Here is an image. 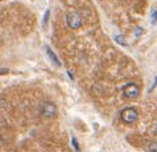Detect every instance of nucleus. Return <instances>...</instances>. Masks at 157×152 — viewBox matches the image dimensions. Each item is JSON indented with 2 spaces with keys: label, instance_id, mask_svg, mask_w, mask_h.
I'll use <instances>...</instances> for the list:
<instances>
[{
  "label": "nucleus",
  "instance_id": "9d476101",
  "mask_svg": "<svg viewBox=\"0 0 157 152\" xmlns=\"http://www.w3.org/2000/svg\"><path fill=\"white\" fill-rule=\"evenodd\" d=\"M3 144V142H2V138H0V146H2Z\"/></svg>",
  "mask_w": 157,
  "mask_h": 152
},
{
  "label": "nucleus",
  "instance_id": "f03ea898",
  "mask_svg": "<svg viewBox=\"0 0 157 152\" xmlns=\"http://www.w3.org/2000/svg\"><path fill=\"white\" fill-rule=\"evenodd\" d=\"M40 114H41L42 118H45V119L53 118V116H56V114H57V108H56V105H53L52 102L42 103L41 110H40Z\"/></svg>",
  "mask_w": 157,
  "mask_h": 152
},
{
  "label": "nucleus",
  "instance_id": "0eeeda50",
  "mask_svg": "<svg viewBox=\"0 0 157 152\" xmlns=\"http://www.w3.org/2000/svg\"><path fill=\"white\" fill-rule=\"evenodd\" d=\"M156 21H157V11L153 10V11H152V23L155 24Z\"/></svg>",
  "mask_w": 157,
  "mask_h": 152
},
{
  "label": "nucleus",
  "instance_id": "1a4fd4ad",
  "mask_svg": "<svg viewBox=\"0 0 157 152\" xmlns=\"http://www.w3.org/2000/svg\"><path fill=\"white\" fill-rule=\"evenodd\" d=\"M7 73H8V69H0V76L7 74Z\"/></svg>",
  "mask_w": 157,
  "mask_h": 152
},
{
  "label": "nucleus",
  "instance_id": "423d86ee",
  "mask_svg": "<svg viewBox=\"0 0 157 152\" xmlns=\"http://www.w3.org/2000/svg\"><path fill=\"white\" fill-rule=\"evenodd\" d=\"M148 152H157V142H152L148 146Z\"/></svg>",
  "mask_w": 157,
  "mask_h": 152
},
{
  "label": "nucleus",
  "instance_id": "7ed1b4c3",
  "mask_svg": "<svg viewBox=\"0 0 157 152\" xmlns=\"http://www.w3.org/2000/svg\"><path fill=\"white\" fill-rule=\"evenodd\" d=\"M123 93H124V95H125L127 98H129V99H135V98H137V97H139V94H140V88H139L136 84L131 82V84H127V85L124 86Z\"/></svg>",
  "mask_w": 157,
  "mask_h": 152
},
{
  "label": "nucleus",
  "instance_id": "39448f33",
  "mask_svg": "<svg viewBox=\"0 0 157 152\" xmlns=\"http://www.w3.org/2000/svg\"><path fill=\"white\" fill-rule=\"evenodd\" d=\"M46 53H48V56H49V58H50L52 62H54V65H57V66H61V62H59V60L57 58V56H56L53 52L49 49V48H46Z\"/></svg>",
  "mask_w": 157,
  "mask_h": 152
},
{
  "label": "nucleus",
  "instance_id": "20e7f679",
  "mask_svg": "<svg viewBox=\"0 0 157 152\" xmlns=\"http://www.w3.org/2000/svg\"><path fill=\"white\" fill-rule=\"evenodd\" d=\"M66 23L70 28L77 29L82 25V17L78 12H70V14H67V16H66Z\"/></svg>",
  "mask_w": 157,
  "mask_h": 152
},
{
  "label": "nucleus",
  "instance_id": "6e6552de",
  "mask_svg": "<svg viewBox=\"0 0 157 152\" xmlns=\"http://www.w3.org/2000/svg\"><path fill=\"white\" fill-rule=\"evenodd\" d=\"M73 146L75 147V150H77V151H79V146H78V143H77V139H75V138H73Z\"/></svg>",
  "mask_w": 157,
  "mask_h": 152
},
{
  "label": "nucleus",
  "instance_id": "9b49d317",
  "mask_svg": "<svg viewBox=\"0 0 157 152\" xmlns=\"http://www.w3.org/2000/svg\"><path fill=\"white\" fill-rule=\"evenodd\" d=\"M0 2H3V0H0Z\"/></svg>",
  "mask_w": 157,
  "mask_h": 152
},
{
  "label": "nucleus",
  "instance_id": "f257e3e1",
  "mask_svg": "<svg viewBox=\"0 0 157 152\" xmlns=\"http://www.w3.org/2000/svg\"><path fill=\"white\" fill-rule=\"evenodd\" d=\"M137 118H139V112L135 107H127L120 111V119L127 124L135 123L137 120Z\"/></svg>",
  "mask_w": 157,
  "mask_h": 152
},
{
  "label": "nucleus",
  "instance_id": "f8f14e48",
  "mask_svg": "<svg viewBox=\"0 0 157 152\" xmlns=\"http://www.w3.org/2000/svg\"><path fill=\"white\" fill-rule=\"evenodd\" d=\"M123 2H125V0H123Z\"/></svg>",
  "mask_w": 157,
  "mask_h": 152
}]
</instances>
